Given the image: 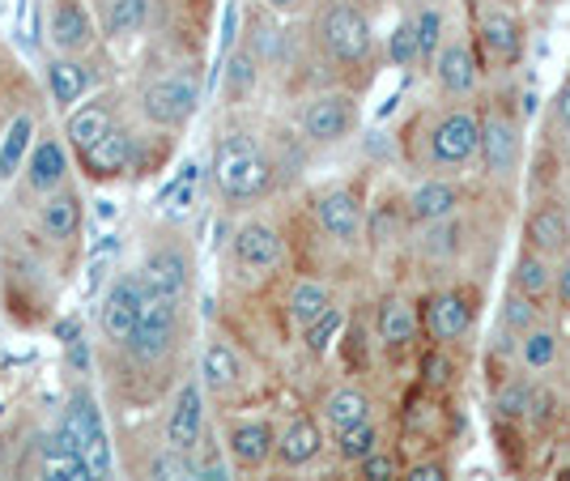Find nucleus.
I'll return each instance as SVG.
<instances>
[{
  "instance_id": "f257e3e1",
  "label": "nucleus",
  "mask_w": 570,
  "mask_h": 481,
  "mask_svg": "<svg viewBox=\"0 0 570 481\" xmlns=\"http://www.w3.org/2000/svg\"><path fill=\"white\" fill-rule=\"evenodd\" d=\"M277 167L252 132H226L214 145V188L226 205H252L273 193Z\"/></svg>"
},
{
  "instance_id": "f03ea898",
  "label": "nucleus",
  "mask_w": 570,
  "mask_h": 481,
  "mask_svg": "<svg viewBox=\"0 0 570 481\" xmlns=\"http://www.w3.org/2000/svg\"><path fill=\"white\" fill-rule=\"evenodd\" d=\"M315 43L341 69H366L375 60V30L354 0H324L315 9Z\"/></svg>"
},
{
  "instance_id": "7ed1b4c3",
  "label": "nucleus",
  "mask_w": 570,
  "mask_h": 481,
  "mask_svg": "<svg viewBox=\"0 0 570 481\" xmlns=\"http://www.w3.org/2000/svg\"><path fill=\"white\" fill-rule=\"evenodd\" d=\"M60 434L81 452V460L90 464L95 481H111V434H107V422H102L98 401L86 387H77L69 396V413H65V422H60Z\"/></svg>"
},
{
  "instance_id": "20e7f679",
  "label": "nucleus",
  "mask_w": 570,
  "mask_h": 481,
  "mask_svg": "<svg viewBox=\"0 0 570 481\" xmlns=\"http://www.w3.org/2000/svg\"><path fill=\"white\" fill-rule=\"evenodd\" d=\"M200 107V81L191 69L167 72V77H154L141 90V116L154 128H184Z\"/></svg>"
},
{
  "instance_id": "39448f33",
  "label": "nucleus",
  "mask_w": 570,
  "mask_h": 481,
  "mask_svg": "<svg viewBox=\"0 0 570 481\" xmlns=\"http://www.w3.org/2000/svg\"><path fill=\"white\" fill-rule=\"evenodd\" d=\"M476 145H481V116L469 107H452L443 111L439 120L430 124L426 132V154L430 167L439 170H460L476 158Z\"/></svg>"
},
{
  "instance_id": "423d86ee",
  "label": "nucleus",
  "mask_w": 570,
  "mask_h": 481,
  "mask_svg": "<svg viewBox=\"0 0 570 481\" xmlns=\"http://www.w3.org/2000/svg\"><path fill=\"white\" fill-rule=\"evenodd\" d=\"M523 22L494 0H476V48L481 60L494 69H515L523 60Z\"/></svg>"
},
{
  "instance_id": "0eeeda50",
  "label": "nucleus",
  "mask_w": 570,
  "mask_h": 481,
  "mask_svg": "<svg viewBox=\"0 0 570 481\" xmlns=\"http://www.w3.org/2000/svg\"><path fill=\"white\" fill-rule=\"evenodd\" d=\"M175 341H179V303L145 294L137 328L128 337V354L137 362H145V366H154V362H163L175 350Z\"/></svg>"
},
{
  "instance_id": "6e6552de",
  "label": "nucleus",
  "mask_w": 570,
  "mask_h": 481,
  "mask_svg": "<svg viewBox=\"0 0 570 481\" xmlns=\"http://www.w3.org/2000/svg\"><path fill=\"white\" fill-rule=\"evenodd\" d=\"M298 128L311 145H341L357 128L354 95H315L298 111Z\"/></svg>"
},
{
  "instance_id": "1a4fd4ad",
  "label": "nucleus",
  "mask_w": 570,
  "mask_h": 481,
  "mask_svg": "<svg viewBox=\"0 0 570 481\" xmlns=\"http://www.w3.org/2000/svg\"><path fill=\"white\" fill-rule=\"evenodd\" d=\"M476 158L490 179L511 184L515 170H520V124L507 111H490L481 120V145H476Z\"/></svg>"
},
{
  "instance_id": "9d476101",
  "label": "nucleus",
  "mask_w": 570,
  "mask_h": 481,
  "mask_svg": "<svg viewBox=\"0 0 570 481\" xmlns=\"http://www.w3.org/2000/svg\"><path fill=\"white\" fill-rule=\"evenodd\" d=\"M137 277H141L145 294L184 303V298H188V286H191V256L179 247V243H158V247L141 261Z\"/></svg>"
},
{
  "instance_id": "9b49d317",
  "label": "nucleus",
  "mask_w": 570,
  "mask_h": 481,
  "mask_svg": "<svg viewBox=\"0 0 570 481\" xmlns=\"http://www.w3.org/2000/svg\"><path fill=\"white\" fill-rule=\"evenodd\" d=\"M473 320H476L473 294H464V289H439V294H430L426 315H422L426 337L434 345H443V350H452V345H460V341L469 337L473 333Z\"/></svg>"
},
{
  "instance_id": "f8f14e48",
  "label": "nucleus",
  "mask_w": 570,
  "mask_h": 481,
  "mask_svg": "<svg viewBox=\"0 0 570 481\" xmlns=\"http://www.w3.org/2000/svg\"><path fill=\"white\" fill-rule=\"evenodd\" d=\"M315 222H320V230H324L333 243H341V247H354V243H362L366 205H362L357 188H350V184H336V188H328V193L315 196Z\"/></svg>"
},
{
  "instance_id": "ddd939ff",
  "label": "nucleus",
  "mask_w": 570,
  "mask_h": 481,
  "mask_svg": "<svg viewBox=\"0 0 570 481\" xmlns=\"http://www.w3.org/2000/svg\"><path fill=\"white\" fill-rule=\"evenodd\" d=\"M230 256H235V265L247 273V277H268V273H277L285 261V239L277 226H268V222H243L235 230V239H230Z\"/></svg>"
},
{
  "instance_id": "4468645a",
  "label": "nucleus",
  "mask_w": 570,
  "mask_h": 481,
  "mask_svg": "<svg viewBox=\"0 0 570 481\" xmlns=\"http://www.w3.org/2000/svg\"><path fill=\"white\" fill-rule=\"evenodd\" d=\"M145 289L137 273H124L116 277V286L102 294V307H98V328L111 345H128L132 328H137V315H141Z\"/></svg>"
},
{
  "instance_id": "2eb2a0df",
  "label": "nucleus",
  "mask_w": 570,
  "mask_h": 481,
  "mask_svg": "<svg viewBox=\"0 0 570 481\" xmlns=\"http://www.w3.org/2000/svg\"><path fill=\"white\" fill-rule=\"evenodd\" d=\"M430 72H434L439 90L448 98H469L476 90V81H481V60H476L473 43L443 39V48L434 51V60H430Z\"/></svg>"
},
{
  "instance_id": "dca6fc26",
  "label": "nucleus",
  "mask_w": 570,
  "mask_h": 481,
  "mask_svg": "<svg viewBox=\"0 0 570 481\" xmlns=\"http://www.w3.org/2000/svg\"><path fill=\"white\" fill-rule=\"evenodd\" d=\"M200 439H205V392H200V384H196V380H188V384L175 392V401H170L167 448L196 457Z\"/></svg>"
},
{
  "instance_id": "f3484780",
  "label": "nucleus",
  "mask_w": 570,
  "mask_h": 481,
  "mask_svg": "<svg viewBox=\"0 0 570 481\" xmlns=\"http://www.w3.org/2000/svg\"><path fill=\"white\" fill-rule=\"evenodd\" d=\"M77 158H81V167H86L90 179H116V175H124V170L137 163V141L128 137V128L111 124V128H107L95 145H86Z\"/></svg>"
},
{
  "instance_id": "a211bd4d",
  "label": "nucleus",
  "mask_w": 570,
  "mask_h": 481,
  "mask_svg": "<svg viewBox=\"0 0 570 481\" xmlns=\"http://www.w3.org/2000/svg\"><path fill=\"white\" fill-rule=\"evenodd\" d=\"M567 243H570L567 209H562L558 200H541V205L528 214V222H523V247H532L537 256L553 261V256L567 252Z\"/></svg>"
},
{
  "instance_id": "6ab92c4d",
  "label": "nucleus",
  "mask_w": 570,
  "mask_h": 481,
  "mask_svg": "<svg viewBox=\"0 0 570 481\" xmlns=\"http://www.w3.org/2000/svg\"><path fill=\"white\" fill-rule=\"evenodd\" d=\"M273 443H277V431L268 418H238L235 426L226 431V452L238 469H261L273 460Z\"/></svg>"
},
{
  "instance_id": "aec40b11",
  "label": "nucleus",
  "mask_w": 570,
  "mask_h": 481,
  "mask_svg": "<svg viewBox=\"0 0 570 481\" xmlns=\"http://www.w3.org/2000/svg\"><path fill=\"white\" fill-rule=\"evenodd\" d=\"M48 35L60 56H77L95 43V18L81 0H56L48 13Z\"/></svg>"
},
{
  "instance_id": "412c9836",
  "label": "nucleus",
  "mask_w": 570,
  "mask_h": 481,
  "mask_svg": "<svg viewBox=\"0 0 570 481\" xmlns=\"http://www.w3.org/2000/svg\"><path fill=\"white\" fill-rule=\"evenodd\" d=\"M320 452H324V426L311 413H294L285 422V431L277 434V443H273V457H277L282 469H303Z\"/></svg>"
},
{
  "instance_id": "4be33fe9",
  "label": "nucleus",
  "mask_w": 570,
  "mask_h": 481,
  "mask_svg": "<svg viewBox=\"0 0 570 481\" xmlns=\"http://www.w3.org/2000/svg\"><path fill=\"white\" fill-rule=\"evenodd\" d=\"M460 188H455L452 179H422L409 200H404V217L413 222V226H430V222H443V217H455L460 214Z\"/></svg>"
},
{
  "instance_id": "5701e85b",
  "label": "nucleus",
  "mask_w": 570,
  "mask_h": 481,
  "mask_svg": "<svg viewBox=\"0 0 570 481\" xmlns=\"http://www.w3.org/2000/svg\"><path fill=\"white\" fill-rule=\"evenodd\" d=\"M65 179H69V154H65V145L51 141V137L30 145V154H26V188L48 196L56 188H65Z\"/></svg>"
},
{
  "instance_id": "b1692460",
  "label": "nucleus",
  "mask_w": 570,
  "mask_h": 481,
  "mask_svg": "<svg viewBox=\"0 0 570 481\" xmlns=\"http://www.w3.org/2000/svg\"><path fill=\"white\" fill-rule=\"evenodd\" d=\"M417 328H422V320H417V312H413L404 298H383L380 312H375V337H380V345L387 354L413 350Z\"/></svg>"
},
{
  "instance_id": "393cba45",
  "label": "nucleus",
  "mask_w": 570,
  "mask_h": 481,
  "mask_svg": "<svg viewBox=\"0 0 570 481\" xmlns=\"http://www.w3.org/2000/svg\"><path fill=\"white\" fill-rule=\"evenodd\" d=\"M39 226L51 243H72L81 235V196L72 188H56L48 193V205L39 209Z\"/></svg>"
},
{
  "instance_id": "a878e982",
  "label": "nucleus",
  "mask_w": 570,
  "mask_h": 481,
  "mask_svg": "<svg viewBox=\"0 0 570 481\" xmlns=\"http://www.w3.org/2000/svg\"><path fill=\"white\" fill-rule=\"evenodd\" d=\"M200 380L217 396H226V392H235L243 384V359L230 350V341L214 337L205 345V354H200Z\"/></svg>"
},
{
  "instance_id": "bb28decb",
  "label": "nucleus",
  "mask_w": 570,
  "mask_h": 481,
  "mask_svg": "<svg viewBox=\"0 0 570 481\" xmlns=\"http://www.w3.org/2000/svg\"><path fill=\"white\" fill-rule=\"evenodd\" d=\"M48 95L56 107L72 111L81 98L90 95V69L81 60H72V56H56L48 65Z\"/></svg>"
},
{
  "instance_id": "cd10ccee",
  "label": "nucleus",
  "mask_w": 570,
  "mask_h": 481,
  "mask_svg": "<svg viewBox=\"0 0 570 481\" xmlns=\"http://www.w3.org/2000/svg\"><path fill=\"white\" fill-rule=\"evenodd\" d=\"M30 145H35V116L18 111L13 120L4 124V132H0V184H9L26 167Z\"/></svg>"
},
{
  "instance_id": "c85d7f7f",
  "label": "nucleus",
  "mask_w": 570,
  "mask_h": 481,
  "mask_svg": "<svg viewBox=\"0 0 570 481\" xmlns=\"http://www.w3.org/2000/svg\"><path fill=\"white\" fill-rule=\"evenodd\" d=\"M324 422L333 431H350L357 422H371V396L357 384H341L324 396Z\"/></svg>"
},
{
  "instance_id": "c756f323",
  "label": "nucleus",
  "mask_w": 570,
  "mask_h": 481,
  "mask_svg": "<svg viewBox=\"0 0 570 481\" xmlns=\"http://www.w3.org/2000/svg\"><path fill=\"white\" fill-rule=\"evenodd\" d=\"M285 307H289V320H294V328H311L320 315L333 307V289L324 286V282H315V277H298V282L289 286V298H285Z\"/></svg>"
},
{
  "instance_id": "7c9ffc66",
  "label": "nucleus",
  "mask_w": 570,
  "mask_h": 481,
  "mask_svg": "<svg viewBox=\"0 0 570 481\" xmlns=\"http://www.w3.org/2000/svg\"><path fill=\"white\" fill-rule=\"evenodd\" d=\"M116 124V116H111V107L102 102V98H95V102H77L69 111V124H65V132H69V145L81 154L86 145H95L107 128Z\"/></svg>"
},
{
  "instance_id": "2f4dec72",
  "label": "nucleus",
  "mask_w": 570,
  "mask_h": 481,
  "mask_svg": "<svg viewBox=\"0 0 570 481\" xmlns=\"http://www.w3.org/2000/svg\"><path fill=\"white\" fill-rule=\"evenodd\" d=\"M511 289L532 298V303H541L546 294H553V265L546 256H537L532 247H523L515 256V268H511Z\"/></svg>"
},
{
  "instance_id": "473e14b6",
  "label": "nucleus",
  "mask_w": 570,
  "mask_h": 481,
  "mask_svg": "<svg viewBox=\"0 0 570 481\" xmlns=\"http://www.w3.org/2000/svg\"><path fill=\"white\" fill-rule=\"evenodd\" d=\"M256 81H261V60L252 56V48L230 51V60H226V98L230 102H247V98L256 95Z\"/></svg>"
},
{
  "instance_id": "72a5a7b5",
  "label": "nucleus",
  "mask_w": 570,
  "mask_h": 481,
  "mask_svg": "<svg viewBox=\"0 0 570 481\" xmlns=\"http://www.w3.org/2000/svg\"><path fill=\"white\" fill-rule=\"evenodd\" d=\"M558 354H562V337L553 328H546V324L528 328L520 337V362L528 371H549L558 362Z\"/></svg>"
},
{
  "instance_id": "f704fd0d",
  "label": "nucleus",
  "mask_w": 570,
  "mask_h": 481,
  "mask_svg": "<svg viewBox=\"0 0 570 481\" xmlns=\"http://www.w3.org/2000/svg\"><path fill=\"white\" fill-rule=\"evenodd\" d=\"M149 9L154 0H111L107 9V35L111 39H132L149 26Z\"/></svg>"
},
{
  "instance_id": "c9c22d12",
  "label": "nucleus",
  "mask_w": 570,
  "mask_h": 481,
  "mask_svg": "<svg viewBox=\"0 0 570 481\" xmlns=\"http://www.w3.org/2000/svg\"><path fill=\"white\" fill-rule=\"evenodd\" d=\"M401 205L396 200H380V205H371L366 209V226H362V239L371 243L375 252H383L387 243L401 235Z\"/></svg>"
},
{
  "instance_id": "e433bc0d",
  "label": "nucleus",
  "mask_w": 570,
  "mask_h": 481,
  "mask_svg": "<svg viewBox=\"0 0 570 481\" xmlns=\"http://www.w3.org/2000/svg\"><path fill=\"white\" fill-rule=\"evenodd\" d=\"M455 375H460V366H455L452 350H443V345H430L417 359V380L426 392H448L455 384Z\"/></svg>"
},
{
  "instance_id": "4c0bfd02",
  "label": "nucleus",
  "mask_w": 570,
  "mask_h": 481,
  "mask_svg": "<svg viewBox=\"0 0 570 481\" xmlns=\"http://www.w3.org/2000/svg\"><path fill=\"white\" fill-rule=\"evenodd\" d=\"M426 235H422V256L430 261H448L460 252V235H464V226H460V217H443V222H430L422 226Z\"/></svg>"
},
{
  "instance_id": "58836bf2",
  "label": "nucleus",
  "mask_w": 570,
  "mask_h": 481,
  "mask_svg": "<svg viewBox=\"0 0 570 481\" xmlns=\"http://www.w3.org/2000/svg\"><path fill=\"white\" fill-rule=\"evenodd\" d=\"M196 184H200V170H196V163H184L179 167V175L167 184V193H163V214L170 217H184L196 205Z\"/></svg>"
},
{
  "instance_id": "ea45409f",
  "label": "nucleus",
  "mask_w": 570,
  "mask_h": 481,
  "mask_svg": "<svg viewBox=\"0 0 570 481\" xmlns=\"http://www.w3.org/2000/svg\"><path fill=\"white\" fill-rule=\"evenodd\" d=\"M145 481H196V460L188 452H175V448H163L158 457L149 460V473Z\"/></svg>"
},
{
  "instance_id": "a19ab883",
  "label": "nucleus",
  "mask_w": 570,
  "mask_h": 481,
  "mask_svg": "<svg viewBox=\"0 0 570 481\" xmlns=\"http://www.w3.org/2000/svg\"><path fill=\"white\" fill-rule=\"evenodd\" d=\"M380 448V426H375V418L371 422H357L350 431H336V452L341 460H362L371 457Z\"/></svg>"
},
{
  "instance_id": "79ce46f5",
  "label": "nucleus",
  "mask_w": 570,
  "mask_h": 481,
  "mask_svg": "<svg viewBox=\"0 0 570 481\" xmlns=\"http://www.w3.org/2000/svg\"><path fill=\"white\" fill-rule=\"evenodd\" d=\"M532 405H537V396H532V384H528L523 375H511V380L499 387V396H494V410H499L502 418H528Z\"/></svg>"
},
{
  "instance_id": "37998d69",
  "label": "nucleus",
  "mask_w": 570,
  "mask_h": 481,
  "mask_svg": "<svg viewBox=\"0 0 570 481\" xmlns=\"http://www.w3.org/2000/svg\"><path fill=\"white\" fill-rule=\"evenodd\" d=\"M387 60H392L396 69H409V65H417V60H422V48H417V30H413V18L396 22V30L387 35Z\"/></svg>"
},
{
  "instance_id": "c03bdc74",
  "label": "nucleus",
  "mask_w": 570,
  "mask_h": 481,
  "mask_svg": "<svg viewBox=\"0 0 570 481\" xmlns=\"http://www.w3.org/2000/svg\"><path fill=\"white\" fill-rule=\"evenodd\" d=\"M537 315H541L537 312V303H532V298H523V294H515V289L502 298V328H507V333H515V337H523L528 328H537V324H541Z\"/></svg>"
},
{
  "instance_id": "a18cd8bd",
  "label": "nucleus",
  "mask_w": 570,
  "mask_h": 481,
  "mask_svg": "<svg viewBox=\"0 0 570 481\" xmlns=\"http://www.w3.org/2000/svg\"><path fill=\"white\" fill-rule=\"evenodd\" d=\"M413 30H417V48H422V60H434V51L443 48V13L439 9H422L413 18Z\"/></svg>"
},
{
  "instance_id": "49530a36",
  "label": "nucleus",
  "mask_w": 570,
  "mask_h": 481,
  "mask_svg": "<svg viewBox=\"0 0 570 481\" xmlns=\"http://www.w3.org/2000/svg\"><path fill=\"white\" fill-rule=\"evenodd\" d=\"M357 464H362V481H401V457L392 448H375Z\"/></svg>"
},
{
  "instance_id": "de8ad7c7",
  "label": "nucleus",
  "mask_w": 570,
  "mask_h": 481,
  "mask_svg": "<svg viewBox=\"0 0 570 481\" xmlns=\"http://www.w3.org/2000/svg\"><path fill=\"white\" fill-rule=\"evenodd\" d=\"M336 333H341V312H336V307H328V312L320 315L311 328H303V341H307L311 354H324V350L333 345Z\"/></svg>"
},
{
  "instance_id": "09e8293b",
  "label": "nucleus",
  "mask_w": 570,
  "mask_h": 481,
  "mask_svg": "<svg viewBox=\"0 0 570 481\" xmlns=\"http://www.w3.org/2000/svg\"><path fill=\"white\" fill-rule=\"evenodd\" d=\"M401 481H448V464H443V460H426V464H413L409 473H401Z\"/></svg>"
},
{
  "instance_id": "8fccbe9b",
  "label": "nucleus",
  "mask_w": 570,
  "mask_h": 481,
  "mask_svg": "<svg viewBox=\"0 0 570 481\" xmlns=\"http://www.w3.org/2000/svg\"><path fill=\"white\" fill-rule=\"evenodd\" d=\"M196 481H235V478H230V469H226L222 457H205L196 464Z\"/></svg>"
},
{
  "instance_id": "3c124183",
  "label": "nucleus",
  "mask_w": 570,
  "mask_h": 481,
  "mask_svg": "<svg viewBox=\"0 0 570 481\" xmlns=\"http://www.w3.org/2000/svg\"><path fill=\"white\" fill-rule=\"evenodd\" d=\"M553 294H558L562 312H570V256L567 261H558V268H553Z\"/></svg>"
},
{
  "instance_id": "603ef678",
  "label": "nucleus",
  "mask_w": 570,
  "mask_h": 481,
  "mask_svg": "<svg viewBox=\"0 0 570 481\" xmlns=\"http://www.w3.org/2000/svg\"><path fill=\"white\" fill-rule=\"evenodd\" d=\"M553 120L570 132V77H567V86L558 90V98H553Z\"/></svg>"
},
{
  "instance_id": "864d4df0",
  "label": "nucleus",
  "mask_w": 570,
  "mask_h": 481,
  "mask_svg": "<svg viewBox=\"0 0 570 481\" xmlns=\"http://www.w3.org/2000/svg\"><path fill=\"white\" fill-rule=\"evenodd\" d=\"M273 13H294V9H303V0H264Z\"/></svg>"
},
{
  "instance_id": "5fc2aeb1",
  "label": "nucleus",
  "mask_w": 570,
  "mask_h": 481,
  "mask_svg": "<svg viewBox=\"0 0 570 481\" xmlns=\"http://www.w3.org/2000/svg\"><path fill=\"white\" fill-rule=\"evenodd\" d=\"M494 4H507V9H511V4H515V0H494Z\"/></svg>"
},
{
  "instance_id": "6e6d98bb",
  "label": "nucleus",
  "mask_w": 570,
  "mask_h": 481,
  "mask_svg": "<svg viewBox=\"0 0 570 481\" xmlns=\"http://www.w3.org/2000/svg\"><path fill=\"white\" fill-rule=\"evenodd\" d=\"M35 481H43V478H35Z\"/></svg>"
}]
</instances>
